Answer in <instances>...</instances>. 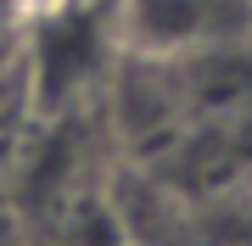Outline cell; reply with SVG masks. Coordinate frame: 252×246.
Segmentation results:
<instances>
[{
	"label": "cell",
	"instance_id": "obj_1",
	"mask_svg": "<svg viewBox=\"0 0 252 246\" xmlns=\"http://www.w3.org/2000/svg\"><path fill=\"white\" fill-rule=\"evenodd\" d=\"M112 51L140 62H196L252 39V0H112Z\"/></svg>",
	"mask_w": 252,
	"mask_h": 246
},
{
	"label": "cell",
	"instance_id": "obj_2",
	"mask_svg": "<svg viewBox=\"0 0 252 246\" xmlns=\"http://www.w3.org/2000/svg\"><path fill=\"white\" fill-rule=\"evenodd\" d=\"M56 6H67V0H0L6 17H45V11H56Z\"/></svg>",
	"mask_w": 252,
	"mask_h": 246
}]
</instances>
